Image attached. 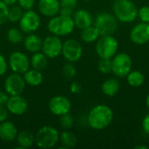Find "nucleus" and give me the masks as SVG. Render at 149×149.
Wrapping results in <instances>:
<instances>
[{
  "instance_id": "nucleus-1",
  "label": "nucleus",
  "mask_w": 149,
  "mask_h": 149,
  "mask_svg": "<svg viewBox=\"0 0 149 149\" xmlns=\"http://www.w3.org/2000/svg\"><path fill=\"white\" fill-rule=\"evenodd\" d=\"M113 120V112L110 107L100 104L93 107L88 115L87 123L94 130H104L108 127Z\"/></svg>"
},
{
  "instance_id": "nucleus-2",
  "label": "nucleus",
  "mask_w": 149,
  "mask_h": 149,
  "mask_svg": "<svg viewBox=\"0 0 149 149\" xmlns=\"http://www.w3.org/2000/svg\"><path fill=\"white\" fill-rule=\"evenodd\" d=\"M113 11L118 21L132 23L138 17V8L132 0H114Z\"/></svg>"
},
{
  "instance_id": "nucleus-3",
  "label": "nucleus",
  "mask_w": 149,
  "mask_h": 149,
  "mask_svg": "<svg viewBox=\"0 0 149 149\" xmlns=\"http://www.w3.org/2000/svg\"><path fill=\"white\" fill-rule=\"evenodd\" d=\"M75 24L72 17L67 16H54L48 23L49 31L56 36H66L72 33L74 30Z\"/></svg>"
},
{
  "instance_id": "nucleus-4",
  "label": "nucleus",
  "mask_w": 149,
  "mask_h": 149,
  "mask_svg": "<svg viewBox=\"0 0 149 149\" xmlns=\"http://www.w3.org/2000/svg\"><path fill=\"white\" fill-rule=\"evenodd\" d=\"M118 49L119 42L113 35L100 36L95 45V51L100 58H112Z\"/></svg>"
},
{
  "instance_id": "nucleus-5",
  "label": "nucleus",
  "mask_w": 149,
  "mask_h": 149,
  "mask_svg": "<svg viewBox=\"0 0 149 149\" xmlns=\"http://www.w3.org/2000/svg\"><path fill=\"white\" fill-rule=\"evenodd\" d=\"M35 143L40 148H52L59 140V134L52 126H45L35 135Z\"/></svg>"
},
{
  "instance_id": "nucleus-6",
  "label": "nucleus",
  "mask_w": 149,
  "mask_h": 149,
  "mask_svg": "<svg viewBox=\"0 0 149 149\" xmlns=\"http://www.w3.org/2000/svg\"><path fill=\"white\" fill-rule=\"evenodd\" d=\"M94 26L99 30L100 36L113 35L118 28V19L113 14L102 12L97 15Z\"/></svg>"
},
{
  "instance_id": "nucleus-7",
  "label": "nucleus",
  "mask_w": 149,
  "mask_h": 149,
  "mask_svg": "<svg viewBox=\"0 0 149 149\" xmlns=\"http://www.w3.org/2000/svg\"><path fill=\"white\" fill-rule=\"evenodd\" d=\"M133 61L126 52L116 53L112 58V72L118 78H125L132 70Z\"/></svg>"
},
{
  "instance_id": "nucleus-8",
  "label": "nucleus",
  "mask_w": 149,
  "mask_h": 149,
  "mask_svg": "<svg viewBox=\"0 0 149 149\" xmlns=\"http://www.w3.org/2000/svg\"><path fill=\"white\" fill-rule=\"evenodd\" d=\"M64 58L71 63L79 61L83 54V48L80 43L76 39H67L62 47V52Z\"/></svg>"
},
{
  "instance_id": "nucleus-9",
  "label": "nucleus",
  "mask_w": 149,
  "mask_h": 149,
  "mask_svg": "<svg viewBox=\"0 0 149 149\" xmlns=\"http://www.w3.org/2000/svg\"><path fill=\"white\" fill-rule=\"evenodd\" d=\"M40 17L37 12L29 10L23 13L19 20V27L24 33H32L39 28Z\"/></svg>"
},
{
  "instance_id": "nucleus-10",
  "label": "nucleus",
  "mask_w": 149,
  "mask_h": 149,
  "mask_svg": "<svg viewBox=\"0 0 149 149\" xmlns=\"http://www.w3.org/2000/svg\"><path fill=\"white\" fill-rule=\"evenodd\" d=\"M63 44L58 36L52 35L45 38L42 45V50L44 54L50 58L58 57L62 52Z\"/></svg>"
},
{
  "instance_id": "nucleus-11",
  "label": "nucleus",
  "mask_w": 149,
  "mask_h": 149,
  "mask_svg": "<svg viewBox=\"0 0 149 149\" xmlns=\"http://www.w3.org/2000/svg\"><path fill=\"white\" fill-rule=\"evenodd\" d=\"M25 86V81L19 73L10 74L4 82V89L8 95H20Z\"/></svg>"
},
{
  "instance_id": "nucleus-12",
  "label": "nucleus",
  "mask_w": 149,
  "mask_h": 149,
  "mask_svg": "<svg viewBox=\"0 0 149 149\" xmlns=\"http://www.w3.org/2000/svg\"><path fill=\"white\" fill-rule=\"evenodd\" d=\"M131 41L138 45H142L149 42V24L141 22L135 24L130 31Z\"/></svg>"
},
{
  "instance_id": "nucleus-13",
  "label": "nucleus",
  "mask_w": 149,
  "mask_h": 149,
  "mask_svg": "<svg viewBox=\"0 0 149 149\" xmlns=\"http://www.w3.org/2000/svg\"><path fill=\"white\" fill-rule=\"evenodd\" d=\"M9 65L14 72L22 74L29 70L30 62L24 53L14 52L9 57Z\"/></svg>"
},
{
  "instance_id": "nucleus-14",
  "label": "nucleus",
  "mask_w": 149,
  "mask_h": 149,
  "mask_svg": "<svg viewBox=\"0 0 149 149\" xmlns=\"http://www.w3.org/2000/svg\"><path fill=\"white\" fill-rule=\"evenodd\" d=\"M72 103L68 98L58 95L53 97L49 102V109L52 113L57 116H61L70 112Z\"/></svg>"
},
{
  "instance_id": "nucleus-15",
  "label": "nucleus",
  "mask_w": 149,
  "mask_h": 149,
  "mask_svg": "<svg viewBox=\"0 0 149 149\" xmlns=\"http://www.w3.org/2000/svg\"><path fill=\"white\" fill-rule=\"evenodd\" d=\"M7 110L15 115H22L28 109V104L24 98L20 95H14L9 98L6 103Z\"/></svg>"
},
{
  "instance_id": "nucleus-16",
  "label": "nucleus",
  "mask_w": 149,
  "mask_h": 149,
  "mask_svg": "<svg viewBox=\"0 0 149 149\" xmlns=\"http://www.w3.org/2000/svg\"><path fill=\"white\" fill-rule=\"evenodd\" d=\"M39 11L45 17H54L60 10V2L58 0H39Z\"/></svg>"
},
{
  "instance_id": "nucleus-17",
  "label": "nucleus",
  "mask_w": 149,
  "mask_h": 149,
  "mask_svg": "<svg viewBox=\"0 0 149 149\" xmlns=\"http://www.w3.org/2000/svg\"><path fill=\"white\" fill-rule=\"evenodd\" d=\"M73 21L75 26L80 30L93 25V22L92 15L89 13V11L84 9H80L73 14Z\"/></svg>"
},
{
  "instance_id": "nucleus-18",
  "label": "nucleus",
  "mask_w": 149,
  "mask_h": 149,
  "mask_svg": "<svg viewBox=\"0 0 149 149\" xmlns=\"http://www.w3.org/2000/svg\"><path fill=\"white\" fill-rule=\"evenodd\" d=\"M17 135L16 126L10 121L0 122V139L3 141H12Z\"/></svg>"
},
{
  "instance_id": "nucleus-19",
  "label": "nucleus",
  "mask_w": 149,
  "mask_h": 149,
  "mask_svg": "<svg viewBox=\"0 0 149 149\" xmlns=\"http://www.w3.org/2000/svg\"><path fill=\"white\" fill-rule=\"evenodd\" d=\"M120 87V81L115 78H110L106 79L101 85L102 93L108 97H113L117 94Z\"/></svg>"
},
{
  "instance_id": "nucleus-20",
  "label": "nucleus",
  "mask_w": 149,
  "mask_h": 149,
  "mask_svg": "<svg viewBox=\"0 0 149 149\" xmlns=\"http://www.w3.org/2000/svg\"><path fill=\"white\" fill-rule=\"evenodd\" d=\"M24 45L28 52L35 53L42 49L43 41L39 38V36L36 34H30L27 37H25Z\"/></svg>"
},
{
  "instance_id": "nucleus-21",
  "label": "nucleus",
  "mask_w": 149,
  "mask_h": 149,
  "mask_svg": "<svg viewBox=\"0 0 149 149\" xmlns=\"http://www.w3.org/2000/svg\"><path fill=\"white\" fill-rule=\"evenodd\" d=\"M100 37V31L94 25H90L82 29L80 33V38L85 43H93L97 41Z\"/></svg>"
},
{
  "instance_id": "nucleus-22",
  "label": "nucleus",
  "mask_w": 149,
  "mask_h": 149,
  "mask_svg": "<svg viewBox=\"0 0 149 149\" xmlns=\"http://www.w3.org/2000/svg\"><path fill=\"white\" fill-rule=\"evenodd\" d=\"M24 74V79L25 83L30 86H37L43 82V75L40 71H38L36 69L27 70Z\"/></svg>"
},
{
  "instance_id": "nucleus-23",
  "label": "nucleus",
  "mask_w": 149,
  "mask_h": 149,
  "mask_svg": "<svg viewBox=\"0 0 149 149\" xmlns=\"http://www.w3.org/2000/svg\"><path fill=\"white\" fill-rule=\"evenodd\" d=\"M127 84L132 87H140L145 82V76L143 72L139 70H134L126 76Z\"/></svg>"
},
{
  "instance_id": "nucleus-24",
  "label": "nucleus",
  "mask_w": 149,
  "mask_h": 149,
  "mask_svg": "<svg viewBox=\"0 0 149 149\" xmlns=\"http://www.w3.org/2000/svg\"><path fill=\"white\" fill-rule=\"evenodd\" d=\"M17 144L19 148H29L35 142V138L31 132L21 131L17 135Z\"/></svg>"
},
{
  "instance_id": "nucleus-25",
  "label": "nucleus",
  "mask_w": 149,
  "mask_h": 149,
  "mask_svg": "<svg viewBox=\"0 0 149 149\" xmlns=\"http://www.w3.org/2000/svg\"><path fill=\"white\" fill-rule=\"evenodd\" d=\"M31 63L33 69H36L38 71H42L45 69V67L47 66V63H48L47 57L44 53H40L38 52H35L31 57Z\"/></svg>"
},
{
  "instance_id": "nucleus-26",
  "label": "nucleus",
  "mask_w": 149,
  "mask_h": 149,
  "mask_svg": "<svg viewBox=\"0 0 149 149\" xmlns=\"http://www.w3.org/2000/svg\"><path fill=\"white\" fill-rule=\"evenodd\" d=\"M59 140L65 148H70L75 147L77 144L76 135L70 131H64L59 135Z\"/></svg>"
},
{
  "instance_id": "nucleus-27",
  "label": "nucleus",
  "mask_w": 149,
  "mask_h": 149,
  "mask_svg": "<svg viewBox=\"0 0 149 149\" xmlns=\"http://www.w3.org/2000/svg\"><path fill=\"white\" fill-rule=\"evenodd\" d=\"M8 40L12 44H18L23 40V35L19 29L10 28L7 33Z\"/></svg>"
},
{
  "instance_id": "nucleus-28",
  "label": "nucleus",
  "mask_w": 149,
  "mask_h": 149,
  "mask_svg": "<svg viewBox=\"0 0 149 149\" xmlns=\"http://www.w3.org/2000/svg\"><path fill=\"white\" fill-rule=\"evenodd\" d=\"M98 69L103 74L112 72V58H100L98 64Z\"/></svg>"
},
{
  "instance_id": "nucleus-29",
  "label": "nucleus",
  "mask_w": 149,
  "mask_h": 149,
  "mask_svg": "<svg viewBox=\"0 0 149 149\" xmlns=\"http://www.w3.org/2000/svg\"><path fill=\"white\" fill-rule=\"evenodd\" d=\"M23 15L22 8L20 6H13L9 10L8 13V19L11 22L19 21Z\"/></svg>"
},
{
  "instance_id": "nucleus-30",
  "label": "nucleus",
  "mask_w": 149,
  "mask_h": 149,
  "mask_svg": "<svg viewBox=\"0 0 149 149\" xmlns=\"http://www.w3.org/2000/svg\"><path fill=\"white\" fill-rule=\"evenodd\" d=\"M60 126L65 129H70L74 123V119L70 113H65L60 116Z\"/></svg>"
},
{
  "instance_id": "nucleus-31",
  "label": "nucleus",
  "mask_w": 149,
  "mask_h": 149,
  "mask_svg": "<svg viewBox=\"0 0 149 149\" xmlns=\"http://www.w3.org/2000/svg\"><path fill=\"white\" fill-rule=\"evenodd\" d=\"M62 72H63V74H64V76L65 78H67V79H72V78H74L76 76L77 71H76L75 66L71 62H68L67 64H65L63 66Z\"/></svg>"
},
{
  "instance_id": "nucleus-32",
  "label": "nucleus",
  "mask_w": 149,
  "mask_h": 149,
  "mask_svg": "<svg viewBox=\"0 0 149 149\" xmlns=\"http://www.w3.org/2000/svg\"><path fill=\"white\" fill-rule=\"evenodd\" d=\"M138 17L143 23L149 24V6L144 5L138 9Z\"/></svg>"
},
{
  "instance_id": "nucleus-33",
  "label": "nucleus",
  "mask_w": 149,
  "mask_h": 149,
  "mask_svg": "<svg viewBox=\"0 0 149 149\" xmlns=\"http://www.w3.org/2000/svg\"><path fill=\"white\" fill-rule=\"evenodd\" d=\"M8 5L3 0H0V24H4L8 20Z\"/></svg>"
},
{
  "instance_id": "nucleus-34",
  "label": "nucleus",
  "mask_w": 149,
  "mask_h": 149,
  "mask_svg": "<svg viewBox=\"0 0 149 149\" xmlns=\"http://www.w3.org/2000/svg\"><path fill=\"white\" fill-rule=\"evenodd\" d=\"M78 0H61L60 1V8H65L74 10L77 7Z\"/></svg>"
},
{
  "instance_id": "nucleus-35",
  "label": "nucleus",
  "mask_w": 149,
  "mask_h": 149,
  "mask_svg": "<svg viewBox=\"0 0 149 149\" xmlns=\"http://www.w3.org/2000/svg\"><path fill=\"white\" fill-rule=\"evenodd\" d=\"M34 0H17L19 6L25 10H31L34 5Z\"/></svg>"
},
{
  "instance_id": "nucleus-36",
  "label": "nucleus",
  "mask_w": 149,
  "mask_h": 149,
  "mask_svg": "<svg viewBox=\"0 0 149 149\" xmlns=\"http://www.w3.org/2000/svg\"><path fill=\"white\" fill-rule=\"evenodd\" d=\"M7 71V62L4 57L0 53V76H3Z\"/></svg>"
},
{
  "instance_id": "nucleus-37",
  "label": "nucleus",
  "mask_w": 149,
  "mask_h": 149,
  "mask_svg": "<svg viewBox=\"0 0 149 149\" xmlns=\"http://www.w3.org/2000/svg\"><path fill=\"white\" fill-rule=\"evenodd\" d=\"M8 113H9V111L7 110V108L4 107V106L0 105V122H3L7 120Z\"/></svg>"
},
{
  "instance_id": "nucleus-38",
  "label": "nucleus",
  "mask_w": 149,
  "mask_h": 149,
  "mask_svg": "<svg viewBox=\"0 0 149 149\" xmlns=\"http://www.w3.org/2000/svg\"><path fill=\"white\" fill-rule=\"evenodd\" d=\"M142 129L147 134L149 135V113L147 114L142 120Z\"/></svg>"
},
{
  "instance_id": "nucleus-39",
  "label": "nucleus",
  "mask_w": 149,
  "mask_h": 149,
  "mask_svg": "<svg viewBox=\"0 0 149 149\" xmlns=\"http://www.w3.org/2000/svg\"><path fill=\"white\" fill-rule=\"evenodd\" d=\"M70 90L72 93L78 94L81 92V85L78 82H73L70 86Z\"/></svg>"
},
{
  "instance_id": "nucleus-40",
  "label": "nucleus",
  "mask_w": 149,
  "mask_h": 149,
  "mask_svg": "<svg viewBox=\"0 0 149 149\" xmlns=\"http://www.w3.org/2000/svg\"><path fill=\"white\" fill-rule=\"evenodd\" d=\"M8 100H9L8 93L6 92H0V105L1 106L6 105Z\"/></svg>"
},
{
  "instance_id": "nucleus-41",
  "label": "nucleus",
  "mask_w": 149,
  "mask_h": 149,
  "mask_svg": "<svg viewBox=\"0 0 149 149\" xmlns=\"http://www.w3.org/2000/svg\"><path fill=\"white\" fill-rule=\"evenodd\" d=\"M59 12L63 16H67V17H72L73 15V10L70 9H65V8H60Z\"/></svg>"
},
{
  "instance_id": "nucleus-42",
  "label": "nucleus",
  "mask_w": 149,
  "mask_h": 149,
  "mask_svg": "<svg viewBox=\"0 0 149 149\" xmlns=\"http://www.w3.org/2000/svg\"><path fill=\"white\" fill-rule=\"evenodd\" d=\"M3 1L9 6V5H13V4H15V3H17V0H3Z\"/></svg>"
},
{
  "instance_id": "nucleus-43",
  "label": "nucleus",
  "mask_w": 149,
  "mask_h": 149,
  "mask_svg": "<svg viewBox=\"0 0 149 149\" xmlns=\"http://www.w3.org/2000/svg\"><path fill=\"white\" fill-rule=\"evenodd\" d=\"M135 148L136 149H148V147H147V146H142V145H140V146H136V147H135Z\"/></svg>"
},
{
  "instance_id": "nucleus-44",
  "label": "nucleus",
  "mask_w": 149,
  "mask_h": 149,
  "mask_svg": "<svg viewBox=\"0 0 149 149\" xmlns=\"http://www.w3.org/2000/svg\"><path fill=\"white\" fill-rule=\"evenodd\" d=\"M146 106H147L148 109L149 110V93L148 94V96H147V98H146Z\"/></svg>"
},
{
  "instance_id": "nucleus-45",
  "label": "nucleus",
  "mask_w": 149,
  "mask_h": 149,
  "mask_svg": "<svg viewBox=\"0 0 149 149\" xmlns=\"http://www.w3.org/2000/svg\"><path fill=\"white\" fill-rule=\"evenodd\" d=\"M83 1H92V0H83Z\"/></svg>"
}]
</instances>
